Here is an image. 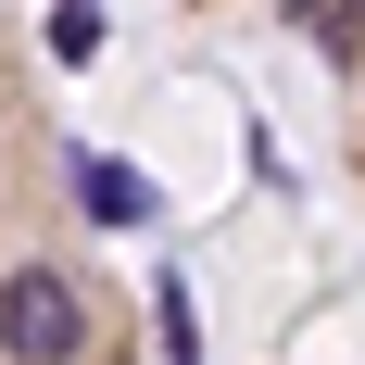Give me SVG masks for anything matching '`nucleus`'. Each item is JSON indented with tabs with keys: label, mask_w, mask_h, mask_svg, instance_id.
Masks as SVG:
<instances>
[{
	"label": "nucleus",
	"mask_w": 365,
	"mask_h": 365,
	"mask_svg": "<svg viewBox=\"0 0 365 365\" xmlns=\"http://www.w3.org/2000/svg\"><path fill=\"white\" fill-rule=\"evenodd\" d=\"M76 340H88L76 277H63V264H13V277H0V353H26V365H76Z\"/></svg>",
	"instance_id": "obj_1"
},
{
	"label": "nucleus",
	"mask_w": 365,
	"mask_h": 365,
	"mask_svg": "<svg viewBox=\"0 0 365 365\" xmlns=\"http://www.w3.org/2000/svg\"><path fill=\"white\" fill-rule=\"evenodd\" d=\"M76 189H88V215H101V227H139V215H151V189H139V177H113V164H88Z\"/></svg>",
	"instance_id": "obj_2"
},
{
	"label": "nucleus",
	"mask_w": 365,
	"mask_h": 365,
	"mask_svg": "<svg viewBox=\"0 0 365 365\" xmlns=\"http://www.w3.org/2000/svg\"><path fill=\"white\" fill-rule=\"evenodd\" d=\"M302 26H315V38L340 51V63H353V38H365V0H302Z\"/></svg>",
	"instance_id": "obj_4"
},
{
	"label": "nucleus",
	"mask_w": 365,
	"mask_h": 365,
	"mask_svg": "<svg viewBox=\"0 0 365 365\" xmlns=\"http://www.w3.org/2000/svg\"><path fill=\"white\" fill-rule=\"evenodd\" d=\"M51 51L88 63V51H101V0H63V13H51Z\"/></svg>",
	"instance_id": "obj_3"
}]
</instances>
